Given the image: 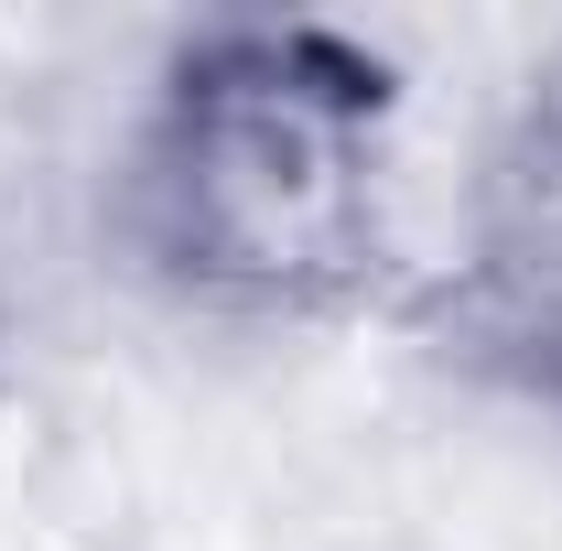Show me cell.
I'll list each match as a JSON object with an SVG mask.
<instances>
[{
	"label": "cell",
	"mask_w": 562,
	"mask_h": 551,
	"mask_svg": "<svg viewBox=\"0 0 562 551\" xmlns=\"http://www.w3.org/2000/svg\"><path fill=\"white\" fill-rule=\"evenodd\" d=\"M390 76L336 33H216L173 66L140 151V227L195 292L336 303L379 249Z\"/></svg>",
	"instance_id": "6da1fadb"
}]
</instances>
